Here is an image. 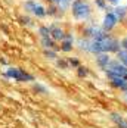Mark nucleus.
Returning <instances> with one entry per match:
<instances>
[{
  "instance_id": "1",
  "label": "nucleus",
  "mask_w": 127,
  "mask_h": 128,
  "mask_svg": "<svg viewBox=\"0 0 127 128\" xmlns=\"http://www.w3.org/2000/svg\"><path fill=\"white\" fill-rule=\"evenodd\" d=\"M70 10H71V16L78 22L87 24L93 18V9L87 0H73Z\"/></svg>"
},
{
  "instance_id": "2",
  "label": "nucleus",
  "mask_w": 127,
  "mask_h": 128,
  "mask_svg": "<svg viewBox=\"0 0 127 128\" xmlns=\"http://www.w3.org/2000/svg\"><path fill=\"white\" fill-rule=\"evenodd\" d=\"M109 32L103 31L102 30L101 24H86V25L81 28V37H86V38H90V40H102L105 38Z\"/></svg>"
},
{
  "instance_id": "3",
  "label": "nucleus",
  "mask_w": 127,
  "mask_h": 128,
  "mask_svg": "<svg viewBox=\"0 0 127 128\" xmlns=\"http://www.w3.org/2000/svg\"><path fill=\"white\" fill-rule=\"evenodd\" d=\"M24 9H25V12L31 13L37 19L47 18V8L37 0H25L24 2Z\"/></svg>"
},
{
  "instance_id": "4",
  "label": "nucleus",
  "mask_w": 127,
  "mask_h": 128,
  "mask_svg": "<svg viewBox=\"0 0 127 128\" xmlns=\"http://www.w3.org/2000/svg\"><path fill=\"white\" fill-rule=\"evenodd\" d=\"M120 25H121V24H120L118 18L114 15L112 10L103 13L102 21H101V26H102V30H103V31H106V32H114Z\"/></svg>"
},
{
  "instance_id": "5",
  "label": "nucleus",
  "mask_w": 127,
  "mask_h": 128,
  "mask_svg": "<svg viewBox=\"0 0 127 128\" xmlns=\"http://www.w3.org/2000/svg\"><path fill=\"white\" fill-rule=\"evenodd\" d=\"M5 75L8 78H12L15 81H18V82H24V81L25 82H33L34 81V75L28 74L27 71L21 69V68H9Z\"/></svg>"
},
{
  "instance_id": "6",
  "label": "nucleus",
  "mask_w": 127,
  "mask_h": 128,
  "mask_svg": "<svg viewBox=\"0 0 127 128\" xmlns=\"http://www.w3.org/2000/svg\"><path fill=\"white\" fill-rule=\"evenodd\" d=\"M126 72H127V66H124L121 62H118L114 58L112 62L108 66V69L103 74H105V77L109 80V78H114V77H126Z\"/></svg>"
},
{
  "instance_id": "7",
  "label": "nucleus",
  "mask_w": 127,
  "mask_h": 128,
  "mask_svg": "<svg viewBox=\"0 0 127 128\" xmlns=\"http://www.w3.org/2000/svg\"><path fill=\"white\" fill-rule=\"evenodd\" d=\"M74 46H76V37H74V34L70 32V31H67L65 38L59 43V52H62V53H71V52L74 50Z\"/></svg>"
},
{
  "instance_id": "8",
  "label": "nucleus",
  "mask_w": 127,
  "mask_h": 128,
  "mask_svg": "<svg viewBox=\"0 0 127 128\" xmlns=\"http://www.w3.org/2000/svg\"><path fill=\"white\" fill-rule=\"evenodd\" d=\"M112 59H114L112 54H109V53H101V54H96V56H95V64H96V66H98L101 71L105 72V71L108 69L109 64L112 62Z\"/></svg>"
},
{
  "instance_id": "9",
  "label": "nucleus",
  "mask_w": 127,
  "mask_h": 128,
  "mask_svg": "<svg viewBox=\"0 0 127 128\" xmlns=\"http://www.w3.org/2000/svg\"><path fill=\"white\" fill-rule=\"evenodd\" d=\"M49 28H50L52 38L55 40V41L61 43V41L65 38V36H67V30H65L62 25H59L58 22H52V24H49Z\"/></svg>"
},
{
  "instance_id": "10",
  "label": "nucleus",
  "mask_w": 127,
  "mask_h": 128,
  "mask_svg": "<svg viewBox=\"0 0 127 128\" xmlns=\"http://www.w3.org/2000/svg\"><path fill=\"white\" fill-rule=\"evenodd\" d=\"M109 86L120 93H127V80L124 77H114L108 80Z\"/></svg>"
},
{
  "instance_id": "11",
  "label": "nucleus",
  "mask_w": 127,
  "mask_h": 128,
  "mask_svg": "<svg viewBox=\"0 0 127 128\" xmlns=\"http://www.w3.org/2000/svg\"><path fill=\"white\" fill-rule=\"evenodd\" d=\"M109 119L117 128H127V118L124 115H121L120 112H111Z\"/></svg>"
},
{
  "instance_id": "12",
  "label": "nucleus",
  "mask_w": 127,
  "mask_h": 128,
  "mask_svg": "<svg viewBox=\"0 0 127 128\" xmlns=\"http://www.w3.org/2000/svg\"><path fill=\"white\" fill-rule=\"evenodd\" d=\"M112 12L114 15L118 18V21H120V24L123 25L124 24V21L127 19V4H117V6H112Z\"/></svg>"
},
{
  "instance_id": "13",
  "label": "nucleus",
  "mask_w": 127,
  "mask_h": 128,
  "mask_svg": "<svg viewBox=\"0 0 127 128\" xmlns=\"http://www.w3.org/2000/svg\"><path fill=\"white\" fill-rule=\"evenodd\" d=\"M40 43H41L43 49H52V50L59 52V43H58V41H55L52 37H50V38H43V40H40Z\"/></svg>"
},
{
  "instance_id": "14",
  "label": "nucleus",
  "mask_w": 127,
  "mask_h": 128,
  "mask_svg": "<svg viewBox=\"0 0 127 128\" xmlns=\"http://www.w3.org/2000/svg\"><path fill=\"white\" fill-rule=\"evenodd\" d=\"M93 4H95V8L98 9V10H101V12H109V10H112V6L106 2V0H93Z\"/></svg>"
},
{
  "instance_id": "15",
  "label": "nucleus",
  "mask_w": 127,
  "mask_h": 128,
  "mask_svg": "<svg viewBox=\"0 0 127 128\" xmlns=\"http://www.w3.org/2000/svg\"><path fill=\"white\" fill-rule=\"evenodd\" d=\"M47 2H49V4H55V6H58L62 10L70 9V6L73 3V0H47Z\"/></svg>"
},
{
  "instance_id": "16",
  "label": "nucleus",
  "mask_w": 127,
  "mask_h": 128,
  "mask_svg": "<svg viewBox=\"0 0 127 128\" xmlns=\"http://www.w3.org/2000/svg\"><path fill=\"white\" fill-rule=\"evenodd\" d=\"M62 13H64L62 9H59V8L55 6V4H49V6H47V16L59 18V16H62Z\"/></svg>"
},
{
  "instance_id": "17",
  "label": "nucleus",
  "mask_w": 127,
  "mask_h": 128,
  "mask_svg": "<svg viewBox=\"0 0 127 128\" xmlns=\"http://www.w3.org/2000/svg\"><path fill=\"white\" fill-rule=\"evenodd\" d=\"M37 32H38V37H40V40L50 38V37H52L49 25H40V26H38V30H37Z\"/></svg>"
},
{
  "instance_id": "18",
  "label": "nucleus",
  "mask_w": 127,
  "mask_h": 128,
  "mask_svg": "<svg viewBox=\"0 0 127 128\" xmlns=\"http://www.w3.org/2000/svg\"><path fill=\"white\" fill-rule=\"evenodd\" d=\"M114 58L118 60V62H121V64L127 66V50H123V49H120V50L114 54Z\"/></svg>"
},
{
  "instance_id": "19",
  "label": "nucleus",
  "mask_w": 127,
  "mask_h": 128,
  "mask_svg": "<svg viewBox=\"0 0 127 128\" xmlns=\"http://www.w3.org/2000/svg\"><path fill=\"white\" fill-rule=\"evenodd\" d=\"M58 53H59V52L52 50V49H43V56H44L46 59H49V60H56V59H59Z\"/></svg>"
},
{
  "instance_id": "20",
  "label": "nucleus",
  "mask_w": 127,
  "mask_h": 128,
  "mask_svg": "<svg viewBox=\"0 0 127 128\" xmlns=\"http://www.w3.org/2000/svg\"><path fill=\"white\" fill-rule=\"evenodd\" d=\"M76 71H77V75H78L80 78H87L90 74H92V72H90V68H89V66H86V65L78 66Z\"/></svg>"
},
{
  "instance_id": "21",
  "label": "nucleus",
  "mask_w": 127,
  "mask_h": 128,
  "mask_svg": "<svg viewBox=\"0 0 127 128\" xmlns=\"http://www.w3.org/2000/svg\"><path fill=\"white\" fill-rule=\"evenodd\" d=\"M68 59V65H70V68H73V69H77L78 66H81V60L76 58V56H71V58H67Z\"/></svg>"
},
{
  "instance_id": "22",
  "label": "nucleus",
  "mask_w": 127,
  "mask_h": 128,
  "mask_svg": "<svg viewBox=\"0 0 127 128\" xmlns=\"http://www.w3.org/2000/svg\"><path fill=\"white\" fill-rule=\"evenodd\" d=\"M55 62H56V66H58V68H62V69H68V68H70V65H68V59H67V58L56 59Z\"/></svg>"
},
{
  "instance_id": "23",
  "label": "nucleus",
  "mask_w": 127,
  "mask_h": 128,
  "mask_svg": "<svg viewBox=\"0 0 127 128\" xmlns=\"http://www.w3.org/2000/svg\"><path fill=\"white\" fill-rule=\"evenodd\" d=\"M34 90H36V91H37V93H41V94H46V93H47V88H46V87H43V86H41V84H34Z\"/></svg>"
},
{
  "instance_id": "24",
  "label": "nucleus",
  "mask_w": 127,
  "mask_h": 128,
  "mask_svg": "<svg viewBox=\"0 0 127 128\" xmlns=\"http://www.w3.org/2000/svg\"><path fill=\"white\" fill-rule=\"evenodd\" d=\"M19 21H21V24L22 25H31L33 24V21H31V18H28V16H19Z\"/></svg>"
},
{
  "instance_id": "25",
  "label": "nucleus",
  "mask_w": 127,
  "mask_h": 128,
  "mask_svg": "<svg viewBox=\"0 0 127 128\" xmlns=\"http://www.w3.org/2000/svg\"><path fill=\"white\" fill-rule=\"evenodd\" d=\"M120 46H121V49H123V50H127V36L120 37Z\"/></svg>"
},
{
  "instance_id": "26",
  "label": "nucleus",
  "mask_w": 127,
  "mask_h": 128,
  "mask_svg": "<svg viewBox=\"0 0 127 128\" xmlns=\"http://www.w3.org/2000/svg\"><path fill=\"white\" fill-rule=\"evenodd\" d=\"M106 2H108L111 6H117V4H120V3H121V0H106Z\"/></svg>"
},
{
  "instance_id": "27",
  "label": "nucleus",
  "mask_w": 127,
  "mask_h": 128,
  "mask_svg": "<svg viewBox=\"0 0 127 128\" xmlns=\"http://www.w3.org/2000/svg\"><path fill=\"white\" fill-rule=\"evenodd\" d=\"M123 100L127 103V93H123Z\"/></svg>"
},
{
  "instance_id": "28",
  "label": "nucleus",
  "mask_w": 127,
  "mask_h": 128,
  "mask_svg": "<svg viewBox=\"0 0 127 128\" xmlns=\"http://www.w3.org/2000/svg\"><path fill=\"white\" fill-rule=\"evenodd\" d=\"M123 25H124V28H126V30H127V19H126V21H124V24H123Z\"/></svg>"
},
{
  "instance_id": "29",
  "label": "nucleus",
  "mask_w": 127,
  "mask_h": 128,
  "mask_svg": "<svg viewBox=\"0 0 127 128\" xmlns=\"http://www.w3.org/2000/svg\"><path fill=\"white\" fill-rule=\"evenodd\" d=\"M124 78H126V80H127V72H126V77H124Z\"/></svg>"
}]
</instances>
